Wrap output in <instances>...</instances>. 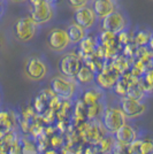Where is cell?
Segmentation results:
<instances>
[{"label":"cell","mask_w":153,"mask_h":154,"mask_svg":"<svg viewBox=\"0 0 153 154\" xmlns=\"http://www.w3.org/2000/svg\"><path fill=\"white\" fill-rule=\"evenodd\" d=\"M50 89L54 94L60 97L61 99L74 100L80 91V84L71 77L66 76H54L50 82Z\"/></svg>","instance_id":"1"},{"label":"cell","mask_w":153,"mask_h":154,"mask_svg":"<svg viewBox=\"0 0 153 154\" xmlns=\"http://www.w3.org/2000/svg\"><path fill=\"white\" fill-rule=\"evenodd\" d=\"M126 115L123 114L120 107L115 106H105L100 115V122L107 134L114 135V132L126 123Z\"/></svg>","instance_id":"2"},{"label":"cell","mask_w":153,"mask_h":154,"mask_svg":"<svg viewBox=\"0 0 153 154\" xmlns=\"http://www.w3.org/2000/svg\"><path fill=\"white\" fill-rule=\"evenodd\" d=\"M48 72V66L43 59L31 57L27 60L24 66V74L31 81H42Z\"/></svg>","instance_id":"3"},{"label":"cell","mask_w":153,"mask_h":154,"mask_svg":"<svg viewBox=\"0 0 153 154\" xmlns=\"http://www.w3.org/2000/svg\"><path fill=\"white\" fill-rule=\"evenodd\" d=\"M82 66H83L82 59L74 52L64 54L58 62V68H59V71L61 72V75L66 77H71V78L76 76L77 71L80 70Z\"/></svg>","instance_id":"4"},{"label":"cell","mask_w":153,"mask_h":154,"mask_svg":"<svg viewBox=\"0 0 153 154\" xmlns=\"http://www.w3.org/2000/svg\"><path fill=\"white\" fill-rule=\"evenodd\" d=\"M36 31H37V24L32 21L30 16L20 17L14 26L15 37L19 39L20 42H23V43L31 40L35 37Z\"/></svg>","instance_id":"5"},{"label":"cell","mask_w":153,"mask_h":154,"mask_svg":"<svg viewBox=\"0 0 153 154\" xmlns=\"http://www.w3.org/2000/svg\"><path fill=\"white\" fill-rule=\"evenodd\" d=\"M46 43L50 50L54 52H64L70 45L69 37L67 31L61 28H54L47 33Z\"/></svg>","instance_id":"6"},{"label":"cell","mask_w":153,"mask_h":154,"mask_svg":"<svg viewBox=\"0 0 153 154\" xmlns=\"http://www.w3.org/2000/svg\"><path fill=\"white\" fill-rule=\"evenodd\" d=\"M53 15H54L53 5L47 2L46 0H42L40 2L33 5L30 11V17L37 26L47 23L52 20Z\"/></svg>","instance_id":"7"},{"label":"cell","mask_w":153,"mask_h":154,"mask_svg":"<svg viewBox=\"0 0 153 154\" xmlns=\"http://www.w3.org/2000/svg\"><path fill=\"white\" fill-rule=\"evenodd\" d=\"M120 108L127 119H137L146 112L147 106L145 101H137L128 97H121Z\"/></svg>","instance_id":"8"},{"label":"cell","mask_w":153,"mask_h":154,"mask_svg":"<svg viewBox=\"0 0 153 154\" xmlns=\"http://www.w3.org/2000/svg\"><path fill=\"white\" fill-rule=\"evenodd\" d=\"M126 26H127V19L124 17L123 14L117 12L116 9L113 13H111L109 15L101 19L102 30L111 31L115 35L126 30Z\"/></svg>","instance_id":"9"},{"label":"cell","mask_w":153,"mask_h":154,"mask_svg":"<svg viewBox=\"0 0 153 154\" xmlns=\"http://www.w3.org/2000/svg\"><path fill=\"white\" fill-rule=\"evenodd\" d=\"M97 15L95 14L93 9L89 6L81 7L78 9H75L74 13V22L82 26L85 30L92 29L97 22Z\"/></svg>","instance_id":"10"},{"label":"cell","mask_w":153,"mask_h":154,"mask_svg":"<svg viewBox=\"0 0 153 154\" xmlns=\"http://www.w3.org/2000/svg\"><path fill=\"white\" fill-rule=\"evenodd\" d=\"M114 139L116 141H120L124 145H129L133 140H135L136 138H138V134L137 130L135 129V127L124 123L122 124L120 128L117 129L114 132Z\"/></svg>","instance_id":"11"},{"label":"cell","mask_w":153,"mask_h":154,"mask_svg":"<svg viewBox=\"0 0 153 154\" xmlns=\"http://www.w3.org/2000/svg\"><path fill=\"white\" fill-rule=\"evenodd\" d=\"M78 44L80 46H78V51L76 54L83 61L85 58L95 54V51L99 43H98V39H96L93 36H85Z\"/></svg>","instance_id":"12"},{"label":"cell","mask_w":153,"mask_h":154,"mask_svg":"<svg viewBox=\"0 0 153 154\" xmlns=\"http://www.w3.org/2000/svg\"><path fill=\"white\" fill-rule=\"evenodd\" d=\"M92 9L98 19H104L115 11V4L113 0H95Z\"/></svg>","instance_id":"13"},{"label":"cell","mask_w":153,"mask_h":154,"mask_svg":"<svg viewBox=\"0 0 153 154\" xmlns=\"http://www.w3.org/2000/svg\"><path fill=\"white\" fill-rule=\"evenodd\" d=\"M83 103L88 106V105H92L95 103H99V101H105V90L100 89L99 86H92L89 88L82 93V98Z\"/></svg>","instance_id":"14"},{"label":"cell","mask_w":153,"mask_h":154,"mask_svg":"<svg viewBox=\"0 0 153 154\" xmlns=\"http://www.w3.org/2000/svg\"><path fill=\"white\" fill-rule=\"evenodd\" d=\"M95 72L89 69L86 66H82L81 68H80V70L77 71L76 76L74 77L75 78V81H76L77 83L80 84V85H89V84L93 83L95 82Z\"/></svg>","instance_id":"15"},{"label":"cell","mask_w":153,"mask_h":154,"mask_svg":"<svg viewBox=\"0 0 153 154\" xmlns=\"http://www.w3.org/2000/svg\"><path fill=\"white\" fill-rule=\"evenodd\" d=\"M16 122V116L14 115L13 112L7 110H0V130L4 132L13 130Z\"/></svg>","instance_id":"16"},{"label":"cell","mask_w":153,"mask_h":154,"mask_svg":"<svg viewBox=\"0 0 153 154\" xmlns=\"http://www.w3.org/2000/svg\"><path fill=\"white\" fill-rule=\"evenodd\" d=\"M67 35L69 37V40L71 44H78L82 39L86 36V30L80 26L76 23H73L67 28Z\"/></svg>","instance_id":"17"},{"label":"cell","mask_w":153,"mask_h":154,"mask_svg":"<svg viewBox=\"0 0 153 154\" xmlns=\"http://www.w3.org/2000/svg\"><path fill=\"white\" fill-rule=\"evenodd\" d=\"M114 140V136L111 135V134H106L100 140L98 141V144H97L96 146L99 152H101L104 154H111Z\"/></svg>","instance_id":"18"},{"label":"cell","mask_w":153,"mask_h":154,"mask_svg":"<svg viewBox=\"0 0 153 154\" xmlns=\"http://www.w3.org/2000/svg\"><path fill=\"white\" fill-rule=\"evenodd\" d=\"M105 106H106L105 101H99V103H95L92 105H88L86 106V120L99 119Z\"/></svg>","instance_id":"19"},{"label":"cell","mask_w":153,"mask_h":154,"mask_svg":"<svg viewBox=\"0 0 153 154\" xmlns=\"http://www.w3.org/2000/svg\"><path fill=\"white\" fill-rule=\"evenodd\" d=\"M99 44L102 46H117V40H116V35L111 31H104L100 33L99 37Z\"/></svg>","instance_id":"20"},{"label":"cell","mask_w":153,"mask_h":154,"mask_svg":"<svg viewBox=\"0 0 153 154\" xmlns=\"http://www.w3.org/2000/svg\"><path fill=\"white\" fill-rule=\"evenodd\" d=\"M124 97H128V98L137 100V101H144L148 96L145 92H143V91L140 90L137 85H134V86H129L128 88L127 93H126Z\"/></svg>","instance_id":"21"},{"label":"cell","mask_w":153,"mask_h":154,"mask_svg":"<svg viewBox=\"0 0 153 154\" xmlns=\"http://www.w3.org/2000/svg\"><path fill=\"white\" fill-rule=\"evenodd\" d=\"M20 140H21V144H22V147H23V151H24V154L29 153V154H36L37 153V149H36V144H35V140L32 137H28V136H22L20 137Z\"/></svg>","instance_id":"22"},{"label":"cell","mask_w":153,"mask_h":154,"mask_svg":"<svg viewBox=\"0 0 153 154\" xmlns=\"http://www.w3.org/2000/svg\"><path fill=\"white\" fill-rule=\"evenodd\" d=\"M152 38V33L146 30H140L138 31L134 37V44L137 47L138 46H147L150 39Z\"/></svg>","instance_id":"23"},{"label":"cell","mask_w":153,"mask_h":154,"mask_svg":"<svg viewBox=\"0 0 153 154\" xmlns=\"http://www.w3.org/2000/svg\"><path fill=\"white\" fill-rule=\"evenodd\" d=\"M35 144H36L37 153L42 154L44 151L47 149L48 145H50V137H47L43 131V134H40L38 137L35 138Z\"/></svg>","instance_id":"24"},{"label":"cell","mask_w":153,"mask_h":154,"mask_svg":"<svg viewBox=\"0 0 153 154\" xmlns=\"http://www.w3.org/2000/svg\"><path fill=\"white\" fill-rule=\"evenodd\" d=\"M113 90H114L115 94H117V96L120 97H124L126 96V93H127V90H128V84L126 83V81L120 76V78L116 81V83L114 84V86H113Z\"/></svg>","instance_id":"25"},{"label":"cell","mask_w":153,"mask_h":154,"mask_svg":"<svg viewBox=\"0 0 153 154\" xmlns=\"http://www.w3.org/2000/svg\"><path fill=\"white\" fill-rule=\"evenodd\" d=\"M32 108H33V110H35L38 115H42L45 110L48 108V103H46L45 100H43V99L37 94L36 98H35V100H33V106H32Z\"/></svg>","instance_id":"26"},{"label":"cell","mask_w":153,"mask_h":154,"mask_svg":"<svg viewBox=\"0 0 153 154\" xmlns=\"http://www.w3.org/2000/svg\"><path fill=\"white\" fill-rule=\"evenodd\" d=\"M64 134H60V132L55 131V132L50 137V145H51L52 148H54V149H58V151H59V148L64 145Z\"/></svg>","instance_id":"27"},{"label":"cell","mask_w":153,"mask_h":154,"mask_svg":"<svg viewBox=\"0 0 153 154\" xmlns=\"http://www.w3.org/2000/svg\"><path fill=\"white\" fill-rule=\"evenodd\" d=\"M6 154H24L22 144H21V140H20V136H19V138H16V139L8 146Z\"/></svg>","instance_id":"28"},{"label":"cell","mask_w":153,"mask_h":154,"mask_svg":"<svg viewBox=\"0 0 153 154\" xmlns=\"http://www.w3.org/2000/svg\"><path fill=\"white\" fill-rule=\"evenodd\" d=\"M153 151V144L151 139H142L137 154H151Z\"/></svg>","instance_id":"29"},{"label":"cell","mask_w":153,"mask_h":154,"mask_svg":"<svg viewBox=\"0 0 153 154\" xmlns=\"http://www.w3.org/2000/svg\"><path fill=\"white\" fill-rule=\"evenodd\" d=\"M128 153H129L128 145H124V144H122L120 141L114 140V144H113L111 154H128Z\"/></svg>","instance_id":"30"},{"label":"cell","mask_w":153,"mask_h":154,"mask_svg":"<svg viewBox=\"0 0 153 154\" xmlns=\"http://www.w3.org/2000/svg\"><path fill=\"white\" fill-rule=\"evenodd\" d=\"M136 48L137 46L135 44H131V43H128L123 46V57H126L128 59H133L135 57V52H136Z\"/></svg>","instance_id":"31"},{"label":"cell","mask_w":153,"mask_h":154,"mask_svg":"<svg viewBox=\"0 0 153 154\" xmlns=\"http://www.w3.org/2000/svg\"><path fill=\"white\" fill-rule=\"evenodd\" d=\"M38 96L40 97L43 100H45L46 103H48V101H50V100H51L52 98L55 96V94H54V92H53L50 88H46V89H43V90L39 91Z\"/></svg>","instance_id":"32"},{"label":"cell","mask_w":153,"mask_h":154,"mask_svg":"<svg viewBox=\"0 0 153 154\" xmlns=\"http://www.w3.org/2000/svg\"><path fill=\"white\" fill-rule=\"evenodd\" d=\"M117 35V37H116V40H117V44L121 46H124L126 44H128L129 42H130V38H129V35H128V32L126 30H123V31L119 32V33H116Z\"/></svg>","instance_id":"33"},{"label":"cell","mask_w":153,"mask_h":154,"mask_svg":"<svg viewBox=\"0 0 153 154\" xmlns=\"http://www.w3.org/2000/svg\"><path fill=\"white\" fill-rule=\"evenodd\" d=\"M61 103H62V99H61L60 97L54 96L51 99V100L48 101V108L52 109V110H54V112H57L58 109L60 108V106H61Z\"/></svg>","instance_id":"34"},{"label":"cell","mask_w":153,"mask_h":154,"mask_svg":"<svg viewBox=\"0 0 153 154\" xmlns=\"http://www.w3.org/2000/svg\"><path fill=\"white\" fill-rule=\"evenodd\" d=\"M90 0H68V4L73 9H78L81 7L88 6Z\"/></svg>","instance_id":"35"},{"label":"cell","mask_w":153,"mask_h":154,"mask_svg":"<svg viewBox=\"0 0 153 154\" xmlns=\"http://www.w3.org/2000/svg\"><path fill=\"white\" fill-rule=\"evenodd\" d=\"M82 154H104L101 152H99L98 151V148H97L96 145H88V146H85L83 148V152Z\"/></svg>","instance_id":"36"},{"label":"cell","mask_w":153,"mask_h":154,"mask_svg":"<svg viewBox=\"0 0 153 154\" xmlns=\"http://www.w3.org/2000/svg\"><path fill=\"white\" fill-rule=\"evenodd\" d=\"M42 154H60L59 152H58V149H46V151H44Z\"/></svg>","instance_id":"37"},{"label":"cell","mask_w":153,"mask_h":154,"mask_svg":"<svg viewBox=\"0 0 153 154\" xmlns=\"http://www.w3.org/2000/svg\"><path fill=\"white\" fill-rule=\"evenodd\" d=\"M29 1H30L31 6H33V5H36V4H38V2H40L42 0H29Z\"/></svg>","instance_id":"38"},{"label":"cell","mask_w":153,"mask_h":154,"mask_svg":"<svg viewBox=\"0 0 153 154\" xmlns=\"http://www.w3.org/2000/svg\"><path fill=\"white\" fill-rule=\"evenodd\" d=\"M12 1L16 2V4H22V2H26V1H28V0H12Z\"/></svg>","instance_id":"39"},{"label":"cell","mask_w":153,"mask_h":154,"mask_svg":"<svg viewBox=\"0 0 153 154\" xmlns=\"http://www.w3.org/2000/svg\"><path fill=\"white\" fill-rule=\"evenodd\" d=\"M46 1H47V2H50V4H52V5H53L54 2H57L58 0H46Z\"/></svg>","instance_id":"40"},{"label":"cell","mask_w":153,"mask_h":154,"mask_svg":"<svg viewBox=\"0 0 153 154\" xmlns=\"http://www.w3.org/2000/svg\"><path fill=\"white\" fill-rule=\"evenodd\" d=\"M1 9H2V6H1V2H0V14H1Z\"/></svg>","instance_id":"41"},{"label":"cell","mask_w":153,"mask_h":154,"mask_svg":"<svg viewBox=\"0 0 153 154\" xmlns=\"http://www.w3.org/2000/svg\"><path fill=\"white\" fill-rule=\"evenodd\" d=\"M0 2H2V0H0Z\"/></svg>","instance_id":"42"},{"label":"cell","mask_w":153,"mask_h":154,"mask_svg":"<svg viewBox=\"0 0 153 154\" xmlns=\"http://www.w3.org/2000/svg\"><path fill=\"white\" fill-rule=\"evenodd\" d=\"M128 154H133V153H130V152H129V153H128Z\"/></svg>","instance_id":"43"}]
</instances>
